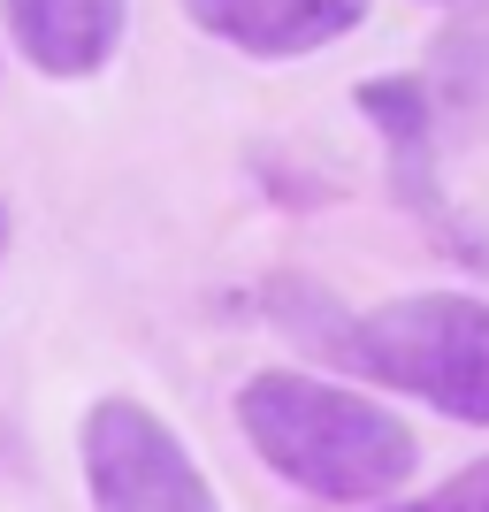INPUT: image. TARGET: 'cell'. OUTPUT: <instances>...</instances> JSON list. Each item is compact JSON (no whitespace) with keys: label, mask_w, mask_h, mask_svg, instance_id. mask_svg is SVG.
I'll use <instances>...</instances> for the list:
<instances>
[{"label":"cell","mask_w":489,"mask_h":512,"mask_svg":"<svg viewBox=\"0 0 489 512\" xmlns=\"http://www.w3.org/2000/svg\"><path fill=\"white\" fill-rule=\"evenodd\" d=\"M237 421L253 436V451L291 482V490L321 497V505H375L413 474L421 444L398 413L375 398L298 367H260L237 390Z\"/></svg>","instance_id":"1"},{"label":"cell","mask_w":489,"mask_h":512,"mask_svg":"<svg viewBox=\"0 0 489 512\" xmlns=\"http://www.w3.org/2000/svg\"><path fill=\"white\" fill-rule=\"evenodd\" d=\"M329 344H337V360L421 398L428 413H444L459 428H489V299L413 291L375 314L329 321Z\"/></svg>","instance_id":"2"},{"label":"cell","mask_w":489,"mask_h":512,"mask_svg":"<svg viewBox=\"0 0 489 512\" xmlns=\"http://www.w3.org/2000/svg\"><path fill=\"white\" fill-rule=\"evenodd\" d=\"M77 459L92 512H222L184 436L138 398H100L77 428Z\"/></svg>","instance_id":"3"},{"label":"cell","mask_w":489,"mask_h":512,"mask_svg":"<svg viewBox=\"0 0 489 512\" xmlns=\"http://www.w3.org/2000/svg\"><path fill=\"white\" fill-rule=\"evenodd\" d=\"M352 100H360V115L383 130V146H390V192L421 214V222L444 237L451 253L489 260V245H482V237H467V222L451 214L444 184H436V146H444V138H436V115H428L421 77H367Z\"/></svg>","instance_id":"4"},{"label":"cell","mask_w":489,"mask_h":512,"mask_svg":"<svg viewBox=\"0 0 489 512\" xmlns=\"http://www.w3.org/2000/svg\"><path fill=\"white\" fill-rule=\"evenodd\" d=\"M184 16L253 62H298V54H321L344 31H360L367 0H184Z\"/></svg>","instance_id":"5"},{"label":"cell","mask_w":489,"mask_h":512,"mask_svg":"<svg viewBox=\"0 0 489 512\" xmlns=\"http://www.w3.org/2000/svg\"><path fill=\"white\" fill-rule=\"evenodd\" d=\"M0 16L39 77H100L123 46L130 0H0Z\"/></svg>","instance_id":"6"},{"label":"cell","mask_w":489,"mask_h":512,"mask_svg":"<svg viewBox=\"0 0 489 512\" xmlns=\"http://www.w3.org/2000/svg\"><path fill=\"white\" fill-rule=\"evenodd\" d=\"M428 115L444 146H467L489 130V0H459V16L444 23V39L428 46Z\"/></svg>","instance_id":"7"},{"label":"cell","mask_w":489,"mask_h":512,"mask_svg":"<svg viewBox=\"0 0 489 512\" xmlns=\"http://www.w3.org/2000/svg\"><path fill=\"white\" fill-rule=\"evenodd\" d=\"M436 512H489V459H474V467H459L444 482V490L428 497Z\"/></svg>","instance_id":"8"},{"label":"cell","mask_w":489,"mask_h":512,"mask_svg":"<svg viewBox=\"0 0 489 512\" xmlns=\"http://www.w3.org/2000/svg\"><path fill=\"white\" fill-rule=\"evenodd\" d=\"M0 253H8V207H0Z\"/></svg>","instance_id":"9"},{"label":"cell","mask_w":489,"mask_h":512,"mask_svg":"<svg viewBox=\"0 0 489 512\" xmlns=\"http://www.w3.org/2000/svg\"><path fill=\"white\" fill-rule=\"evenodd\" d=\"M398 512H436V505H398Z\"/></svg>","instance_id":"10"}]
</instances>
